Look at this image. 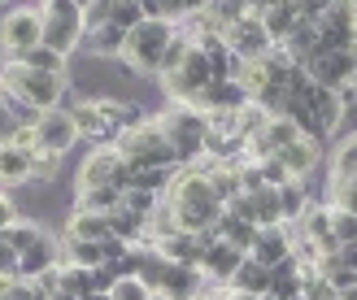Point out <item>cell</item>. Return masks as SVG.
<instances>
[{"label":"cell","instance_id":"1","mask_svg":"<svg viewBox=\"0 0 357 300\" xmlns=\"http://www.w3.org/2000/svg\"><path fill=\"white\" fill-rule=\"evenodd\" d=\"M162 205L170 209V218H174L178 231H192V235H209V226L218 222V214H222V200L213 196V187H209L201 166L178 170L170 191L162 196Z\"/></svg>","mask_w":357,"mask_h":300},{"label":"cell","instance_id":"2","mask_svg":"<svg viewBox=\"0 0 357 300\" xmlns=\"http://www.w3.org/2000/svg\"><path fill=\"white\" fill-rule=\"evenodd\" d=\"M174 40V22L166 17H144L122 48V74H139V79H162V57Z\"/></svg>","mask_w":357,"mask_h":300},{"label":"cell","instance_id":"3","mask_svg":"<svg viewBox=\"0 0 357 300\" xmlns=\"http://www.w3.org/2000/svg\"><path fill=\"white\" fill-rule=\"evenodd\" d=\"M0 83H5L17 100L35 104V109H66L61 100L70 96L66 74H44V70H31L22 61H5V65H0Z\"/></svg>","mask_w":357,"mask_h":300},{"label":"cell","instance_id":"4","mask_svg":"<svg viewBox=\"0 0 357 300\" xmlns=\"http://www.w3.org/2000/svg\"><path fill=\"white\" fill-rule=\"evenodd\" d=\"M118 152L127 157V166L135 170H178V157H174V144L166 127L157 118H149L144 127H135L118 139Z\"/></svg>","mask_w":357,"mask_h":300},{"label":"cell","instance_id":"5","mask_svg":"<svg viewBox=\"0 0 357 300\" xmlns=\"http://www.w3.org/2000/svg\"><path fill=\"white\" fill-rule=\"evenodd\" d=\"M170 135L174 144V157H178V170H192L205 161V135H209V122L201 109H192V104H170V109L157 118Z\"/></svg>","mask_w":357,"mask_h":300},{"label":"cell","instance_id":"6","mask_svg":"<svg viewBox=\"0 0 357 300\" xmlns=\"http://www.w3.org/2000/svg\"><path fill=\"white\" fill-rule=\"evenodd\" d=\"M35 9H40V17H44V44L70 61L83 48V35H87L83 9L75 5V0H40Z\"/></svg>","mask_w":357,"mask_h":300},{"label":"cell","instance_id":"7","mask_svg":"<svg viewBox=\"0 0 357 300\" xmlns=\"http://www.w3.org/2000/svg\"><path fill=\"white\" fill-rule=\"evenodd\" d=\"M44 44V17L35 5H22V9H9L0 17V65L5 61H22L31 48Z\"/></svg>","mask_w":357,"mask_h":300},{"label":"cell","instance_id":"8","mask_svg":"<svg viewBox=\"0 0 357 300\" xmlns=\"http://www.w3.org/2000/svg\"><path fill=\"white\" fill-rule=\"evenodd\" d=\"M92 187H122V191L131 187V166H127V157L118 152V144H96L83 157L75 191H92Z\"/></svg>","mask_w":357,"mask_h":300},{"label":"cell","instance_id":"9","mask_svg":"<svg viewBox=\"0 0 357 300\" xmlns=\"http://www.w3.org/2000/svg\"><path fill=\"white\" fill-rule=\"evenodd\" d=\"M305 74L318 83V87H331V92H344V87L357 83V61H353V52H310L305 61Z\"/></svg>","mask_w":357,"mask_h":300},{"label":"cell","instance_id":"10","mask_svg":"<svg viewBox=\"0 0 357 300\" xmlns=\"http://www.w3.org/2000/svg\"><path fill=\"white\" fill-rule=\"evenodd\" d=\"M222 40H227V48L236 52L244 65H253V61L266 57V52H275V40L266 35V26H261V17H257V13H248L244 22H236V26L222 35Z\"/></svg>","mask_w":357,"mask_h":300},{"label":"cell","instance_id":"11","mask_svg":"<svg viewBox=\"0 0 357 300\" xmlns=\"http://www.w3.org/2000/svg\"><path fill=\"white\" fill-rule=\"evenodd\" d=\"M248 253H240V248H231L227 239H209L205 244V253H201V278H205V287H231V278H236V270H240V261H244Z\"/></svg>","mask_w":357,"mask_h":300},{"label":"cell","instance_id":"12","mask_svg":"<svg viewBox=\"0 0 357 300\" xmlns=\"http://www.w3.org/2000/svg\"><path fill=\"white\" fill-rule=\"evenodd\" d=\"M35 139H40V148L66 157L79 144V127H75V118H70V109H44L40 122H35Z\"/></svg>","mask_w":357,"mask_h":300},{"label":"cell","instance_id":"13","mask_svg":"<svg viewBox=\"0 0 357 300\" xmlns=\"http://www.w3.org/2000/svg\"><path fill=\"white\" fill-rule=\"evenodd\" d=\"M292 239H296V226H257V239L248 248V257L261 261L266 270H275L279 261L292 257Z\"/></svg>","mask_w":357,"mask_h":300},{"label":"cell","instance_id":"14","mask_svg":"<svg viewBox=\"0 0 357 300\" xmlns=\"http://www.w3.org/2000/svg\"><path fill=\"white\" fill-rule=\"evenodd\" d=\"M157 253H162L166 261H174V266H201V253H205V244L209 235H192V231H174L166 239H149Z\"/></svg>","mask_w":357,"mask_h":300},{"label":"cell","instance_id":"15","mask_svg":"<svg viewBox=\"0 0 357 300\" xmlns=\"http://www.w3.org/2000/svg\"><path fill=\"white\" fill-rule=\"evenodd\" d=\"M61 266V239L57 235H40V244H31V248L17 257V278H40L44 270Z\"/></svg>","mask_w":357,"mask_h":300},{"label":"cell","instance_id":"16","mask_svg":"<svg viewBox=\"0 0 357 300\" xmlns=\"http://www.w3.org/2000/svg\"><path fill=\"white\" fill-rule=\"evenodd\" d=\"M275 157L283 161V170H288L292 179H310V174H314V166L323 161V144H314V139L296 135L292 144H288V148H279Z\"/></svg>","mask_w":357,"mask_h":300},{"label":"cell","instance_id":"17","mask_svg":"<svg viewBox=\"0 0 357 300\" xmlns=\"http://www.w3.org/2000/svg\"><path fill=\"white\" fill-rule=\"evenodd\" d=\"M83 48L100 61H122V48H127V31L114 26V22H100L83 35Z\"/></svg>","mask_w":357,"mask_h":300},{"label":"cell","instance_id":"18","mask_svg":"<svg viewBox=\"0 0 357 300\" xmlns=\"http://www.w3.org/2000/svg\"><path fill=\"white\" fill-rule=\"evenodd\" d=\"M310 109H314V122H318V127H323L327 135H335V131H340V122H344V109H349V104L340 100V92H331V87H318V83H314Z\"/></svg>","mask_w":357,"mask_h":300},{"label":"cell","instance_id":"19","mask_svg":"<svg viewBox=\"0 0 357 300\" xmlns=\"http://www.w3.org/2000/svg\"><path fill=\"white\" fill-rule=\"evenodd\" d=\"M257 17H261V26H266V35L275 40V48L288 40V35L301 26V9H296V0H288V5H271V9H257Z\"/></svg>","mask_w":357,"mask_h":300},{"label":"cell","instance_id":"20","mask_svg":"<svg viewBox=\"0 0 357 300\" xmlns=\"http://www.w3.org/2000/svg\"><path fill=\"white\" fill-rule=\"evenodd\" d=\"M31 183V152L17 144H0V187H22Z\"/></svg>","mask_w":357,"mask_h":300},{"label":"cell","instance_id":"21","mask_svg":"<svg viewBox=\"0 0 357 300\" xmlns=\"http://www.w3.org/2000/svg\"><path fill=\"white\" fill-rule=\"evenodd\" d=\"M231 292H236V296H271V270H266L261 261L244 257L236 278H231Z\"/></svg>","mask_w":357,"mask_h":300},{"label":"cell","instance_id":"22","mask_svg":"<svg viewBox=\"0 0 357 300\" xmlns=\"http://www.w3.org/2000/svg\"><path fill=\"white\" fill-rule=\"evenodd\" d=\"M301 287H305V270H301L296 257L279 261L271 270V300H292V296H301Z\"/></svg>","mask_w":357,"mask_h":300},{"label":"cell","instance_id":"23","mask_svg":"<svg viewBox=\"0 0 357 300\" xmlns=\"http://www.w3.org/2000/svg\"><path fill=\"white\" fill-rule=\"evenodd\" d=\"M314 200H310V187H305V179H288L279 187V209H283V226H296L301 218H305V209H310Z\"/></svg>","mask_w":357,"mask_h":300},{"label":"cell","instance_id":"24","mask_svg":"<svg viewBox=\"0 0 357 300\" xmlns=\"http://www.w3.org/2000/svg\"><path fill=\"white\" fill-rule=\"evenodd\" d=\"M61 261L66 266L96 270V266H105V248H100V239H66L61 235Z\"/></svg>","mask_w":357,"mask_h":300},{"label":"cell","instance_id":"25","mask_svg":"<svg viewBox=\"0 0 357 300\" xmlns=\"http://www.w3.org/2000/svg\"><path fill=\"white\" fill-rule=\"evenodd\" d=\"M109 235V214H87V209H75L66 222V239H105Z\"/></svg>","mask_w":357,"mask_h":300},{"label":"cell","instance_id":"26","mask_svg":"<svg viewBox=\"0 0 357 300\" xmlns=\"http://www.w3.org/2000/svg\"><path fill=\"white\" fill-rule=\"evenodd\" d=\"M109 235L122 239V244H144L149 239V218L127 214V209H114L109 214Z\"/></svg>","mask_w":357,"mask_h":300},{"label":"cell","instance_id":"27","mask_svg":"<svg viewBox=\"0 0 357 300\" xmlns=\"http://www.w3.org/2000/svg\"><path fill=\"white\" fill-rule=\"evenodd\" d=\"M75 209H87V214H114V209H122V187L75 191Z\"/></svg>","mask_w":357,"mask_h":300},{"label":"cell","instance_id":"28","mask_svg":"<svg viewBox=\"0 0 357 300\" xmlns=\"http://www.w3.org/2000/svg\"><path fill=\"white\" fill-rule=\"evenodd\" d=\"M253 222L257 226H283V209H279V187H261L253 191Z\"/></svg>","mask_w":357,"mask_h":300},{"label":"cell","instance_id":"29","mask_svg":"<svg viewBox=\"0 0 357 300\" xmlns=\"http://www.w3.org/2000/svg\"><path fill=\"white\" fill-rule=\"evenodd\" d=\"M105 13H109V22L122 26L127 35L144 22V5H139V0H105Z\"/></svg>","mask_w":357,"mask_h":300},{"label":"cell","instance_id":"30","mask_svg":"<svg viewBox=\"0 0 357 300\" xmlns=\"http://www.w3.org/2000/svg\"><path fill=\"white\" fill-rule=\"evenodd\" d=\"M40 235H44V226H40V222H31V218H17V222H13V226H9V231L0 235V239H5L9 248L17 253V257H22V253L31 248V244H40Z\"/></svg>","mask_w":357,"mask_h":300},{"label":"cell","instance_id":"31","mask_svg":"<svg viewBox=\"0 0 357 300\" xmlns=\"http://www.w3.org/2000/svg\"><path fill=\"white\" fill-rule=\"evenodd\" d=\"M61 161L66 157L48 152V148H31V183H52L61 174Z\"/></svg>","mask_w":357,"mask_h":300},{"label":"cell","instance_id":"32","mask_svg":"<svg viewBox=\"0 0 357 300\" xmlns=\"http://www.w3.org/2000/svg\"><path fill=\"white\" fill-rule=\"evenodd\" d=\"M22 65H31V70H44V74H66V70H70V61L61 57V52H52L48 44L31 48L26 57H22Z\"/></svg>","mask_w":357,"mask_h":300},{"label":"cell","instance_id":"33","mask_svg":"<svg viewBox=\"0 0 357 300\" xmlns=\"http://www.w3.org/2000/svg\"><path fill=\"white\" fill-rule=\"evenodd\" d=\"M353 174H357V131L340 139V148L331 157V179H353Z\"/></svg>","mask_w":357,"mask_h":300},{"label":"cell","instance_id":"34","mask_svg":"<svg viewBox=\"0 0 357 300\" xmlns=\"http://www.w3.org/2000/svg\"><path fill=\"white\" fill-rule=\"evenodd\" d=\"M122 209H127V214H139V218H153L157 209H162V196H153L144 187H127L122 191Z\"/></svg>","mask_w":357,"mask_h":300},{"label":"cell","instance_id":"35","mask_svg":"<svg viewBox=\"0 0 357 300\" xmlns=\"http://www.w3.org/2000/svg\"><path fill=\"white\" fill-rule=\"evenodd\" d=\"M327 205L357 214V174H353V179H331V200Z\"/></svg>","mask_w":357,"mask_h":300},{"label":"cell","instance_id":"36","mask_svg":"<svg viewBox=\"0 0 357 300\" xmlns=\"http://www.w3.org/2000/svg\"><path fill=\"white\" fill-rule=\"evenodd\" d=\"M109 296H114V300H157L144 278H118V283L109 287Z\"/></svg>","mask_w":357,"mask_h":300},{"label":"cell","instance_id":"37","mask_svg":"<svg viewBox=\"0 0 357 300\" xmlns=\"http://www.w3.org/2000/svg\"><path fill=\"white\" fill-rule=\"evenodd\" d=\"M331 231H335V239H340V244H357V214L331 205Z\"/></svg>","mask_w":357,"mask_h":300},{"label":"cell","instance_id":"38","mask_svg":"<svg viewBox=\"0 0 357 300\" xmlns=\"http://www.w3.org/2000/svg\"><path fill=\"white\" fill-rule=\"evenodd\" d=\"M301 296H305V300H340V296H335V287H331L318 270L305 274V287H301Z\"/></svg>","mask_w":357,"mask_h":300},{"label":"cell","instance_id":"39","mask_svg":"<svg viewBox=\"0 0 357 300\" xmlns=\"http://www.w3.org/2000/svg\"><path fill=\"white\" fill-rule=\"evenodd\" d=\"M257 166H261V179H266V187H283V183L292 179V174L283 170V161H279V157H266V161H257Z\"/></svg>","mask_w":357,"mask_h":300},{"label":"cell","instance_id":"40","mask_svg":"<svg viewBox=\"0 0 357 300\" xmlns=\"http://www.w3.org/2000/svg\"><path fill=\"white\" fill-rule=\"evenodd\" d=\"M13 222H17V205H13V196H9V191L0 187V235H5Z\"/></svg>","mask_w":357,"mask_h":300},{"label":"cell","instance_id":"41","mask_svg":"<svg viewBox=\"0 0 357 300\" xmlns=\"http://www.w3.org/2000/svg\"><path fill=\"white\" fill-rule=\"evenodd\" d=\"M0 274H17V253L0 239Z\"/></svg>","mask_w":357,"mask_h":300},{"label":"cell","instance_id":"42","mask_svg":"<svg viewBox=\"0 0 357 300\" xmlns=\"http://www.w3.org/2000/svg\"><path fill=\"white\" fill-rule=\"evenodd\" d=\"M340 266H349V270H357V244H340Z\"/></svg>","mask_w":357,"mask_h":300},{"label":"cell","instance_id":"43","mask_svg":"<svg viewBox=\"0 0 357 300\" xmlns=\"http://www.w3.org/2000/svg\"><path fill=\"white\" fill-rule=\"evenodd\" d=\"M196 300H231V287H205Z\"/></svg>","mask_w":357,"mask_h":300},{"label":"cell","instance_id":"44","mask_svg":"<svg viewBox=\"0 0 357 300\" xmlns=\"http://www.w3.org/2000/svg\"><path fill=\"white\" fill-rule=\"evenodd\" d=\"M183 5H188V17H196V13H201V9L209 5V0H183Z\"/></svg>","mask_w":357,"mask_h":300},{"label":"cell","instance_id":"45","mask_svg":"<svg viewBox=\"0 0 357 300\" xmlns=\"http://www.w3.org/2000/svg\"><path fill=\"white\" fill-rule=\"evenodd\" d=\"M48 300H79V296H75V292H52Z\"/></svg>","mask_w":357,"mask_h":300},{"label":"cell","instance_id":"46","mask_svg":"<svg viewBox=\"0 0 357 300\" xmlns=\"http://www.w3.org/2000/svg\"><path fill=\"white\" fill-rule=\"evenodd\" d=\"M83 300H114L109 292H92V296H83Z\"/></svg>","mask_w":357,"mask_h":300},{"label":"cell","instance_id":"47","mask_svg":"<svg viewBox=\"0 0 357 300\" xmlns=\"http://www.w3.org/2000/svg\"><path fill=\"white\" fill-rule=\"evenodd\" d=\"M231 300H271V296H236V292H231Z\"/></svg>","mask_w":357,"mask_h":300},{"label":"cell","instance_id":"48","mask_svg":"<svg viewBox=\"0 0 357 300\" xmlns=\"http://www.w3.org/2000/svg\"><path fill=\"white\" fill-rule=\"evenodd\" d=\"M340 300H357V287H349V292H344V296H340Z\"/></svg>","mask_w":357,"mask_h":300},{"label":"cell","instance_id":"49","mask_svg":"<svg viewBox=\"0 0 357 300\" xmlns=\"http://www.w3.org/2000/svg\"><path fill=\"white\" fill-rule=\"evenodd\" d=\"M75 5H79V9H87V5H96V0H75Z\"/></svg>","mask_w":357,"mask_h":300},{"label":"cell","instance_id":"50","mask_svg":"<svg viewBox=\"0 0 357 300\" xmlns=\"http://www.w3.org/2000/svg\"><path fill=\"white\" fill-rule=\"evenodd\" d=\"M349 52H353V61H357V40H353V48H349Z\"/></svg>","mask_w":357,"mask_h":300},{"label":"cell","instance_id":"51","mask_svg":"<svg viewBox=\"0 0 357 300\" xmlns=\"http://www.w3.org/2000/svg\"><path fill=\"white\" fill-rule=\"evenodd\" d=\"M292 300H305V296H292Z\"/></svg>","mask_w":357,"mask_h":300}]
</instances>
